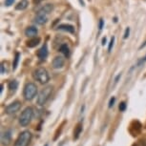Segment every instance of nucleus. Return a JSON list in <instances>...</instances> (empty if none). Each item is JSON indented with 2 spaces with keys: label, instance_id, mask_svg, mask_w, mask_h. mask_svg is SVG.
<instances>
[{
  "label": "nucleus",
  "instance_id": "obj_10",
  "mask_svg": "<svg viewBox=\"0 0 146 146\" xmlns=\"http://www.w3.org/2000/svg\"><path fill=\"white\" fill-rule=\"evenodd\" d=\"M64 63H65V59L64 57L61 56H57L54 58L53 60V67L54 69H60L64 66Z\"/></svg>",
  "mask_w": 146,
  "mask_h": 146
},
{
  "label": "nucleus",
  "instance_id": "obj_21",
  "mask_svg": "<svg viewBox=\"0 0 146 146\" xmlns=\"http://www.w3.org/2000/svg\"><path fill=\"white\" fill-rule=\"evenodd\" d=\"M145 62H146V56H145L144 57H142L141 59H139V62L137 63V66H136V67H139V66H141V65L144 64Z\"/></svg>",
  "mask_w": 146,
  "mask_h": 146
},
{
  "label": "nucleus",
  "instance_id": "obj_23",
  "mask_svg": "<svg viewBox=\"0 0 146 146\" xmlns=\"http://www.w3.org/2000/svg\"><path fill=\"white\" fill-rule=\"evenodd\" d=\"M119 111L120 112H124L125 111V109H126V103L125 102H121L120 104H119Z\"/></svg>",
  "mask_w": 146,
  "mask_h": 146
},
{
  "label": "nucleus",
  "instance_id": "obj_16",
  "mask_svg": "<svg viewBox=\"0 0 146 146\" xmlns=\"http://www.w3.org/2000/svg\"><path fill=\"white\" fill-rule=\"evenodd\" d=\"M28 5H29V2L27 1V0H21V1L15 6V10L23 11V10H25L27 7H28Z\"/></svg>",
  "mask_w": 146,
  "mask_h": 146
},
{
  "label": "nucleus",
  "instance_id": "obj_33",
  "mask_svg": "<svg viewBox=\"0 0 146 146\" xmlns=\"http://www.w3.org/2000/svg\"><path fill=\"white\" fill-rule=\"evenodd\" d=\"M142 146H146V139L142 142Z\"/></svg>",
  "mask_w": 146,
  "mask_h": 146
},
{
  "label": "nucleus",
  "instance_id": "obj_8",
  "mask_svg": "<svg viewBox=\"0 0 146 146\" xmlns=\"http://www.w3.org/2000/svg\"><path fill=\"white\" fill-rule=\"evenodd\" d=\"M48 21V15L42 13H36V15L35 17V22L38 25H43L46 22Z\"/></svg>",
  "mask_w": 146,
  "mask_h": 146
},
{
  "label": "nucleus",
  "instance_id": "obj_32",
  "mask_svg": "<svg viewBox=\"0 0 146 146\" xmlns=\"http://www.w3.org/2000/svg\"><path fill=\"white\" fill-rule=\"evenodd\" d=\"M80 1V4L82 5V6H84V2H83V0H79Z\"/></svg>",
  "mask_w": 146,
  "mask_h": 146
},
{
  "label": "nucleus",
  "instance_id": "obj_4",
  "mask_svg": "<svg viewBox=\"0 0 146 146\" xmlns=\"http://www.w3.org/2000/svg\"><path fill=\"white\" fill-rule=\"evenodd\" d=\"M37 94V87L33 82H29L25 85L23 90V96L26 100H32Z\"/></svg>",
  "mask_w": 146,
  "mask_h": 146
},
{
  "label": "nucleus",
  "instance_id": "obj_11",
  "mask_svg": "<svg viewBox=\"0 0 146 146\" xmlns=\"http://www.w3.org/2000/svg\"><path fill=\"white\" fill-rule=\"evenodd\" d=\"M57 30L70 33V34H75V32H76L75 27L73 25H70V24H60V25L57 26Z\"/></svg>",
  "mask_w": 146,
  "mask_h": 146
},
{
  "label": "nucleus",
  "instance_id": "obj_22",
  "mask_svg": "<svg viewBox=\"0 0 146 146\" xmlns=\"http://www.w3.org/2000/svg\"><path fill=\"white\" fill-rule=\"evenodd\" d=\"M115 102V96H113V98H110V100H109V105H108L109 108H112V107L114 106Z\"/></svg>",
  "mask_w": 146,
  "mask_h": 146
},
{
  "label": "nucleus",
  "instance_id": "obj_5",
  "mask_svg": "<svg viewBox=\"0 0 146 146\" xmlns=\"http://www.w3.org/2000/svg\"><path fill=\"white\" fill-rule=\"evenodd\" d=\"M32 139V134L29 131H23L16 139L13 146H28Z\"/></svg>",
  "mask_w": 146,
  "mask_h": 146
},
{
  "label": "nucleus",
  "instance_id": "obj_19",
  "mask_svg": "<svg viewBox=\"0 0 146 146\" xmlns=\"http://www.w3.org/2000/svg\"><path fill=\"white\" fill-rule=\"evenodd\" d=\"M19 59H20V54L16 53L15 54V59H13V70H15L16 67H17L18 62H19Z\"/></svg>",
  "mask_w": 146,
  "mask_h": 146
},
{
  "label": "nucleus",
  "instance_id": "obj_28",
  "mask_svg": "<svg viewBox=\"0 0 146 146\" xmlns=\"http://www.w3.org/2000/svg\"><path fill=\"white\" fill-rule=\"evenodd\" d=\"M42 1H44V0H33V2H34L35 5H38L39 3H41Z\"/></svg>",
  "mask_w": 146,
  "mask_h": 146
},
{
  "label": "nucleus",
  "instance_id": "obj_1",
  "mask_svg": "<svg viewBox=\"0 0 146 146\" xmlns=\"http://www.w3.org/2000/svg\"><path fill=\"white\" fill-rule=\"evenodd\" d=\"M53 86L51 85H48V86L44 87L42 90L40 91L39 94L37 96V100H36V102L38 105L42 106L44 104H46L47 101L49 100L50 96H52V93H53Z\"/></svg>",
  "mask_w": 146,
  "mask_h": 146
},
{
  "label": "nucleus",
  "instance_id": "obj_9",
  "mask_svg": "<svg viewBox=\"0 0 146 146\" xmlns=\"http://www.w3.org/2000/svg\"><path fill=\"white\" fill-rule=\"evenodd\" d=\"M48 54H49V52H48V47H47V44H44V45L41 47L39 50L37 51L36 56L40 60H44V59L47 58Z\"/></svg>",
  "mask_w": 146,
  "mask_h": 146
},
{
  "label": "nucleus",
  "instance_id": "obj_3",
  "mask_svg": "<svg viewBox=\"0 0 146 146\" xmlns=\"http://www.w3.org/2000/svg\"><path fill=\"white\" fill-rule=\"evenodd\" d=\"M33 115H34V110L32 107H27L24 109V111L21 113L20 117H19V123L21 126L26 127L30 124V122L32 121Z\"/></svg>",
  "mask_w": 146,
  "mask_h": 146
},
{
  "label": "nucleus",
  "instance_id": "obj_7",
  "mask_svg": "<svg viewBox=\"0 0 146 146\" xmlns=\"http://www.w3.org/2000/svg\"><path fill=\"white\" fill-rule=\"evenodd\" d=\"M12 140V131L6 130L1 134V143L3 145H9Z\"/></svg>",
  "mask_w": 146,
  "mask_h": 146
},
{
  "label": "nucleus",
  "instance_id": "obj_13",
  "mask_svg": "<svg viewBox=\"0 0 146 146\" xmlns=\"http://www.w3.org/2000/svg\"><path fill=\"white\" fill-rule=\"evenodd\" d=\"M53 10H54V5L46 4V5H44V6L41 8L39 11H38V13H45V15H48L49 13L53 12Z\"/></svg>",
  "mask_w": 146,
  "mask_h": 146
},
{
  "label": "nucleus",
  "instance_id": "obj_31",
  "mask_svg": "<svg viewBox=\"0 0 146 146\" xmlns=\"http://www.w3.org/2000/svg\"><path fill=\"white\" fill-rule=\"evenodd\" d=\"M145 46H146V41H145V42H144V44H142V45L139 47V49H142L143 47H145Z\"/></svg>",
  "mask_w": 146,
  "mask_h": 146
},
{
  "label": "nucleus",
  "instance_id": "obj_12",
  "mask_svg": "<svg viewBox=\"0 0 146 146\" xmlns=\"http://www.w3.org/2000/svg\"><path fill=\"white\" fill-rule=\"evenodd\" d=\"M38 33V30L36 27L35 26H30L25 30V35L28 37H35Z\"/></svg>",
  "mask_w": 146,
  "mask_h": 146
},
{
  "label": "nucleus",
  "instance_id": "obj_15",
  "mask_svg": "<svg viewBox=\"0 0 146 146\" xmlns=\"http://www.w3.org/2000/svg\"><path fill=\"white\" fill-rule=\"evenodd\" d=\"M59 52L60 53H62L66 57H69L70 56V54H71V52H70V48L68 47L67 44H62L61 46L59 47Z\"/></svg>",
  "mask_w": 146,
  "mask_h": 146
},
{
  "label": "nucleus",
  "instance_id": "obj_14",
  "mask_svg": "<svg viewBox=\"0 0 146 146\" xmlns=\"http://www.w3.org/2000/svg\"><path fill=\"white\" fill-rule=\"evenodd\" d=\"M39 43H40L39 37H33L27 42V47H29V48H35V47H36Z\"/></svg>",
  "mask_w": 146,
  "mask_h": 146
},
{
  "label": "nucleus",
  "instance_id": "obj_34",
  "mask_svg": "<svg viewBox=\"0 0 146 146\" xmlns=\"http://www.w3.org/2000/svg\"><path fill=\"white\" fill-rule=\"evenodd\" d=\"M45 146H48V144H45Z\"/></svg>",
  "mask_w": 146,
  "mask_h": 146
},
{
  "label": "nucleus",
  "instance_id": "obj_29",
  "mask_svg": "<svg viewBox=\"0 0 146 146\" xmlns=\"http://www.w3.org/2000/svg\"><path fill=\"white\" fill-rule=\"evenodd\" d=\"M120 76H121V74H119V75H117V78H115V83H117V81H118V79L120 78Z\"/></svg>",
  "mask_w": 146,
  "mask_h": 146
},
{
  "label": "nucleus",
  "instance_id": "obj_6",
  "mask_svg": "<svg viewBox=\"0 0 146 146\" xmlns=\"http://www.w3.org/2000/svg\"><path fill=\"white\" fill-rule=\"evenodd\" d=\"M21 108V103L20 101L16 100V101H13L11 104H9L6 109H5V111L8 115H13V114H15L16 112L19 111V109Z\"/></svg>",
  "mask_w": 146,
  "mask_h": 146
},
{
  "label": "nucleus",
  "instance_id": "obj_25",
  "mask_svg": "<svg viewBox=\"0 0 146 146\" xmlns=\"http://www.w3.org/2000/svg\"><path fill=\"white\" fill-rule=\"evenodd\" d=\"M13 2H15V0H5V6L9 7L13 4Z\"/></svg>",
  "mask_w": 146,
  "mask_h": 146
},
{
  "label": "nucleus",
  "instance_id": "obj_17",
  "mask_svg": "<svg viewBox=\"0 0 146 146\" xmlns=\"http://www.w3.org/2000/svg\"><path fill=\"white\" fill-rule=\"evenodd\" d=\"M8 87H9V89L11 92H15L16 89L18 88V82L16 80H12L9 82V85H8Z\"/></svg>",
  "mask_w": 146,
  "mask_h": 146
},
{
  "label": "nucleus",
  "instance_id": "obj_27",
  "mask_svg": "<svg viewBox=\"0 0 146 146\" xmlns=\"http://www.w3.org/2000/svg\"><path fill=\"white\" fill-rule=\"evenodd\" d=\"M5 72H6V71H5V66H4L3 63H2V64H1V74H2V75L5 74Z\"/></svg>",
  "mask_w": 146,
  "mask_h": 146
},
{
  "label": "nucleus",
  "instance_id": "obj_30",
  "mask_svg": "<svg viewBox=\"0 0 146 146\" xmlns=\"http://www.w3.org/2000/svg\"><path fill=\"white\" fill-rule=\"evenodd\" d=\"M106 44V37H103L102 38V45H105Z\"/></svg>",
  "mask_w": 146,
  "mask_h": 146
},
{
  "label": "nucleus",
  "instance_id": "obj_18",
  "mask_svg": "<svg viewBox=\"0 0 146 146\" xmlns=\"http://www.w3.org/2000/svg\"><path fill=\"white\" fill-rule=\"evenodd\" d=\"M81 132H82V126H81V124H78L76 126V128L75 129V132H74V139H78L79 136H80Z\"/></svg>",
  "mask_w": 146,
  "mask_h": 146
},
{
  "label": "nucleus",
  "instance_id": "obj_26",
  "mask_svg": "<svg viewBox=\"0 0 146 146\" xmlns=\"http://www.w3.org/2000/svg\"><path fill=\"white\" fill-rule=\"evenodd\" d=\"M103 25H104V21H103V19H100V26H98V28H100V31H101V30H102Z\"/></svg>",
  "mask_w": 146,
  "mask_h": 146
},
{
  "label": "nucleus",
  "instance_id": "obj_20",
  "mask_svg": "<svg viewBox=\"0 0 146 146\" xmlns=\"http://www.w3.org/2000/svg\"><path fill=\"white\" fill-rule=\"evenodd\" d=\"M114 42H115V37L113 36V37L111 38V40H110V42H109L108 52H111V51H112V48H113V46H114Z\"/></svg>",
  "mask_w": 146,
  "mask_h": 146
},
{
  "label": "nucleus",
  "instance_id": "obj_2",
  "mask_svg": "<svg viewBox=\"0 0 146 146\" xmlns=\"http://www.w3.org/2000/svg\"><path fill=\"white\" fill-rule=\"evenodd\" d=\"M33 76L36 81L39 82L40 84H46L48 83V81L50 80V76H49V74L47 72L46 69L44 68H37L36 70L34 71V74H33Z\"/></svg>",
  "mask_w": 146,
  "mask_h": 146
},
{
  "label": "nucleus",
  "instance_id": "obj_24",
  "mask_svg": "<svg viewBox=\"0 0 146 146\" xmlns=\"http://www.w3.org/2000/svg\"><path fill=\"white\" fill-rule=\"evenodd\" d=\"M129 34H130V28H126L125 33H124V35H123V38H124V39H126V38H128Z\"/></svg>",
  "mask_w": 146,
  "mask_h": 146
}]
</instances>
